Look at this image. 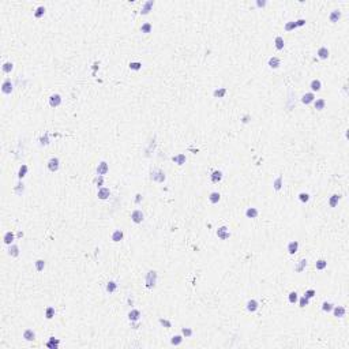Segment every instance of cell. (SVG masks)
Here are the masks:
<instances>
[{
	"instance_id": "1",
	"label": "cell",
	"mask_w": 349,
	"mask_h": 349,
	"mask_svg": "<svg viewBox=\"0 0 349 349\" xmlns=\"http://www.w3.org/2000/svg\"><path fill=\"white\" fill-rule=\"evenodd\" d=\"M146 288L147 289H153L156 286V282H157V272L154 270H150V272L146 274Z\"/></svg>"
},
{
	"instance_id": "2",
	"label": "cell",
	"mask_w": 349,
	"mask_h": 349,
	"mask_svg": "<svg viewBox=\"0 0 349 349\" xmlns=\"http://www.w3.org/2000/svg\"><path fill=\"white\" fill-rule=\"evenodd\" d=\"M59 166H60V161H59L58 157H52V158L48 161V169L51 172H58Z\"/></svg>"
},
{
	"instance_id": "3",
	"label": "cell",
	"mask_w": 349,
	"mask_h": 349,
	"mask_svg": "<svg viewBox=\"0 0 349 349\" xmlns=\"http://www.w3.org/2000/svg\"><path fill=\"white\" fill-rule=\"evenodd\" d=\"M216 233H217V236L220 237L221 240H226L231 237V232H229V229L226 228V226H220Z\"/></svg>"
},
{
	"instance_id": "4",
	"label": "cell",
	"mask_w": 349,
	"mask_h": 349,
	"mask_svg": "<svg viewBox=\"0 0 349 349\" xmlns=\"http://www.w3.org/2000/svg\"><path fill=\"white\" fill-rule=\"evenodd\" d=\"M151 179H153L154 182L162 183L165 180V173L162 172L161 169H154L153 172H151Z\"/></svg>"
},
{
	"instance_id": "5",
	"label": "cell",
	"mask_w": 349,
	"mask_h": 349,
	"mask_svg": "<svg viewBox=\"0 0 349 349\" xmlns=\"http://www.w3.org/2000/svg\"><path fill=\"white\" fill-rule=\"evenodd\" d=\"M143 213H142V210H134V212L131 213V220H132V222H135V224H140L143 221Z\"/></svg>"
},
{
	"instance_id": "6",
	"label": "cell",
	"mask_w": 349,
	"mask_h": 349,
	"mask_svg": "<svg viewBox=\"0 0 349 349\" xmlns=\"http://www.w3.org/2000/svg\"><path fill=\"white\" fill-rule=\"evenodd\" d=\"M12 90H14V85H12V82L10 79H6L3 82V85H2V91H3L4 94H11Z\"/></svg>"
},
{
	"instance_id": "7",
	"label": "cell",
	"mask_w": 349,
	"mask_h": 349,
	"mask_svg": "<svg viewBox=\"0 0 349 349\" xmlns=\"http://www.w3.org/2000/svg\"><path fill=\"white\" fill-rule=\"evenodd\" d=\"M108 170H109V166H108V164L105 161H101L98 164V166H97V175L98 176H104V175H107Z\"/></svg>"
},
{
	"instance_id": "8",
	"label": "cell",
	"mask_w": 349,
	"mask_h": 349,
	"mask_svg": "<svg viewBox=\"0 0 349 349\" xmlns=\"http://www.w3.org/2000/svg\"><path fill=\"white\" fill-rule=\"evenodd\" d=\"M60 104H61V97H60V94H52V96L49 97V105H51L52 108H58Z\"/></svg>"
},
{
	"instance_id": "9",
	"label": "cell",
	"mask_w": 349,
	"mask_h": 349,
	"mask_svg": "<svg viewBox=\"0 0 349 349\" xmlns=\"http://www.w3.org/2000/svg\"><path fill=\"white\" fill-rule=\"evenodd\" d=\"M110 195V191L109 188L107 187H101L98 190V193H97V196H98V199H102V201H105V199H108Z\"/></svg>"
},
{
	"instance_id": "10",
	"label": "cell",
	"mask_w": 349,
	"mask_h": 349,
	"mask_svg": "<svg viewBox=\"0 0 349 349\" xmlns=\"http://www.w3.org/2000/svg\"><path fill=\"white\" fill-rule=\"evenodd\" d=\"M333 312H334V316L335 318H344L345 316V308L342 307V305H335V307H333Z\"/></svg>"
},
{
	"instance_id": "11",
	"label": "cell",
	"mask_w": 349,
	"mask_h": 349,
	"mask_svg": "<svg viewBox=\"0 0 349 349\" xmlns=\"http://www.w3.org/2000/svg\"><path fill=\"white\" fill-rule=\"evenodd\" d=\"M258 307H259V303L256 301L255 299L248 300V303H247V310H248V312H255V311L258 310Z\"/></svg>"
},
{
	"instance_id": "12",
	"label": "cell",
	"mask_w": 349,
	"mask_h": 349,
	"mask_svg": "<svg viewBox=\"0 0 349 349\" xmlns=\"http://www.w3.org/2000/svg\"><path fill=\"white\" fill-rule=\"evenodd\" d=\"M316 55H318V58H319V59H322V60H326V59L329 58L330 52H329V49H327L326 47H322V48H319V49H318Z\"/></svg>"
},
{
	"instance_id": "13",
	"label": "cell",
	"mask_w": 349,
	"mask_h": 349,
	"mask_svg": "<svg viewBox=\"0 0 349 349\" xmlns=\"http://www.w3.org/2000/svg\"><path fill=\"white\" fill-rule=\"evenodd\" d=\"M314 100H315V94H314L312 91H311V93H305L304 96L301 97V102H303V104H305V105L314 102Z\"/></svg>"
},
{
	"instance_id": "14",
	"label": "cell",
	"mask_w": 349,
	"mask_h": 349,
	"mask_svg": "<svg viewBox=\"0 0 349 349\" xmlns=\"http://www.w3.org/2000/svg\"><path fill=\"white\" fill-rule=\"evenodd\" d=\"M172 161L175 162V164H177V165H183V164H186V154L180 153V154H176V156H173V157H172Z\"/></svg>"
},
{
	"instance_id": "15",
	"label": "cell",
	"mask_w": 349,
	"mask_h": 349,
	"mask_svg": "<svg viewBox=\"0 0 349 349\" xmlns=\"http://www.w3.org/2000/svg\"><path fill=\"white\" fill-rule=\"evenodd\" d=\"M3 240H4V243H6V244L11 245V244H12V242L15 240V235H14V232H11V231L6 232V233H4Z\"/></svg>"
},
{
	"instance_id": "16",
	"label": "cell",
	"mask_w": 349,
	"mask_h": 349,
	"mask_svg": "<svg viewBox=\"0 0 349 349\" xmlns=\"http://www.w3.org/2000/svg\"><path fill=\"white\" fill-rule=\"evenodd\" d=\"M139 318H140V311L139 310H131L128 312V319L131 322H137V321H139Z\"/></svg>"
},
{
	"instance_id": "17",
	"label": "cell",
	"mask_w": 349,
	"mask_h": 349,
	"mask_svg": "<svg viewBox=\"0 0 349 349\" xmlns=\"http://www.w3.org/2000/svg\"><path fill=\"white\" fill-rule=\"evenodd\" d=\"M297 250H299V242L293 240V242H291V243L288 244V252L291 254V255L296 254V252H297Z\"/></svg>"
},
{
	"instance_id": "18",
	"label": "cell",
	"mask_w": 349,
	"mask_h": 349,
	"mask_svg": "<svg viewBox=\"0 0 349 349\" xmlns=\"http://www.w3.org/2000/svg\"><path fill=\"white\" fill-rule=\"evenodd\" d=\"M23 338H25L26 341H34L36 340V333H34L31 329H26L25 331H23Z\"/></svg>"
},
{
	"instance_id": "19",
	"label": "cell",
	"mask_w": 349,
	"mask_h": 349,
	"mask_svg": "<svg viewBox=\"0 0 349 349\" xmlns=\"http://www.w3.org/2000/svg\"><path fill=\"white\" fill-rule=\"evenodd\" d=\"M210 179H212L213 183H218L222 180V172L221 170H214V172L210 175Z\"/></svg>"
},
{
	"instance_id": "20",
	"label": "cell",
	"mask_w": 349,
	"mask_h": 349,
	"mask_svg": "<svg viewBox=\"0 0 349 349\" xmlns=\"http://www.w3.org/2000/svg\"><path fill=\"white\" fill-rule=\"evenodd\" d=\"M310 87L312 91H319L322 89V82L319 79H312L310 83Z\"/></svg>"
},
{
	"instance_id": "21",
	"label": "cell",
	"mask_w": 349,
	"mask_h": 349,
	"mask_svg": "<svg viewBox=\"0 0 349 349\" xmlns=\"http://www.w3.org/2000/svg\"><path fill=\"white\" fill-rule=\"evenodd\" d=\"M259 214L258 209H255V207H248L247 210H245V216H247V218H256Z\"/></svg>"
},
{
	"instance_id": "22",
	"label": "cell",
	"mask_w": 349,
	"mask_h": 349,
	"mask_svg": "<svg viewBox=\"0 0 349 349\" xmlns=\"http://www.w3.org/2000/svg\"><path fill=\"white\" fill-rule=\"evenodd\" d=\"M123 237H124V233H123V231H120V229H116V231L112 233V240H113L115 243H117V242H120V240H123Z\"/></svg>"
},
{
	"instance_id": "23",
	"label": "cell",
	"mask_w": 349,
	"mask_h": 349,
	"mask_svg": "<svg viewBox=\"0 0 349 349\" xmlns=\"http://www.w3.org/2000/svg\"><path fill=\"white\" fill-rule=\"evenodd\" d=\"M340 199H341V195H340V194H334V195L330 196V199H329L330 207H335V206H337L338 202H340Z\"/></svg>"
},
{
	"instance_id": "24",
	"label": "cell",
	"mask_w": 349,
	"mask_h": 349,
	"mask_svg": "<svg viewBox=\"0 0 349 349\" xmlns=\"http://www.w3.org/2000/svg\"><path fill=\"white\" fill-rule=\"evenodd\" d=\"M153 6H154V2H153V0H149V2H146L145 6H143L142 10H140V14H143V15L149 14V11H150V8H151Z\"/></svg>"
},
{
	"instance_id": "25",
	"label": "cell",
	"mask_w": 349,
	"mask_h": 349,
	"mask_svg": "<svg viewBox=\"0 0 349 349\" xmlns=\"http://www.w3.org/2000/svg\"><path fill=\"white\" fill-rule=\"evenodd\" d=\"M267 64H269L270 68H278V67H280V64H281V60L274 56V58H270V59H269V63H267Z\"/></svg>"
},
{
	"instance_id": "26",
	"label": "cell",
	"mask_w": 349,
	"mask_h": 349,
	"mask_svg": "<svg viewBox=\"0 0 349 349\" xmlns=\"http://www.w3.org/2000/svg\"><path fill=\"white\" fill-rule=\"evenodd\" d=\"M226 94V89L225 87H220V89H216L214 91H213V96L216 97V98H224Z\"/></svg>"
},
{
	"instance_id": "27",
	"label": "cell",
	"mask_w": 349,
	"mask_h": 349,
	"mask_svg": "<svg viewBox=\"0 0 349 349\" xmlns=\"http://www.w3.org/2000/svg\"><path fill=\"white\" fill-rule=\"evenodd\" d=\"M341 18V12L338 11V10H334V11H331V14H330V17H329V19H330V22H333V23H335V22H338V19Z\"/></svg>"
},
{
	"instance_id": "28",
	"label": "cell",
	"mask_w": 349,
	"mask_h": 349,
	"mask_svg": "<svg viewBox=\"0 0 349 349\" xmlns=\"http://www.w3.org/2000/svg\"><path fill=\"white\" fill-rule=\"evenodd\" d=\"M314 105H315V109L322 110L324 108V105H326V101H324L323 98H316V100H314Z\"/></svg>"
},
{
	"instance_id": "29",
	"label": "cell",
	"mask_w": 349,
	"mask_h": 349,
	"mask_svg": "<svg viewBox=\"0 0 349 349\" xmlns=\"http://www.w3.org/2000/svg\"><path fill=\"white\" fill-rule=\"evenodd\" d=\"M220 199H221L220 193H212V194L209 195V201H210V203H213V205L218 203V202H220Z\"/></svg>"
},
{
	"instance_id": "30",
	"label": "cell",
	"mask_w": 349,
	"mask_h": 349,
	"mask_svg": "<svg viewBox=\"0 0 349 349\" xmlns=\"http://www.w3.org/2000/svg\"><path fill=\"white\" fill-rule=\"evenodd\" d=\"M59 344H60V341L59 340H56L55 337H51L49 338V341L47 342V346L48 348H52V349H56L59 346Z\"/></svg>"
},
{
	"instance_id": "31",
	"label": "cell",
	"mask_w": 349,
	"mask_h": 349,
	"mask_svg": "<svg viewBox=\"0 0 349 349\" xmlns=\"http://www.w3.org/2000/svg\"><path fill=\"white\" fill-rule=\"evenodd\" d=\"M274 44H275V49H278V51L284 49V38H282L281 36H277V37H275Z\"/></svg>"
},
{
	"instance_id": "32",
	"label": "cell",
	"mask_w": 349,
	"mask_h": 349,
	"mask_svg": "<svg viewBox=\"0 0 349 349\" xmlns=\"http://www.w3.org/2000/svg\"><path fill=\"white\" fill-rule=\"evenodd\" d=\"M8 254L11 256H14V258H15V256H18V255H19V247L15 245V244H11V245H10V248H8Z\"/></svg>"
},
{
	"instance_id": "33",
	"label": "cell",
	"mask_w": 349,
	"mask_h": 349,
	"mask_svg": "<svg viewBox=\"0 0 349 349\" xmlns=\"http://www.w3.org/2000/svg\"><path fill=\"white\" fill-rule=\"evenodd\" d=\"M26 173H28V165L22 164L19 168V170H18V177H19V179H23V177L26 176Z\"/></svg>"
},
{
	"instance_id": "34",
	"label": "cell",
	"mask_w": 349,
	"mask_h": 349,
	"mask_svg": "<svg viewBox=\"0 0 349 349\" xmlns=\"http://www.w3.org/2000/svg\"><path fill=\"white\" fill-rule=\"evenodd\" d=\"M315 267H316V270H324L327 267V262L324 261V259H319V261H316Z\"/></svg>"
},
{
	"instance_id": "35",
	"label": "cell",
	"mask_w": 349,
	"mask_h": 349,
	"mask_svg": "<svg viewBox=\"0 0 349 349\" xmlns=\"http://www.w3.org/2000/svg\"><path fill=\"white\" fill-rule=\"evenodd\" d=\"M116 289H117V284H116L115 281H109V282L107 284V292H109V293H113Z\"/></svg>"
},
{
	"instance_id": "36",
	"label": "cell",
	"mask_w": 349,
	"mask_h": 349,
	"mask_svg": "<svg viewBox=\"0 0 349 349\" xmlns=\"http://www.w3.org/2000/svg\"><path fill=\"white\" fill-rule=\"evenodd\" d=\"M151 29H153V26H151L150 22H145L142 26H140V31H142V33H150Z\"/></svg>"
},
{
	"instance_id": "37",
	"label": "cell",
	"mask_w": 349,
	"mask_h": 349,
	"mask_svg": "<svg viewBox=\"0 0 349 349\" xmlns=\"http://www.w3.org/2000/svg\"><path fill=\"white\" fill-rule=\"evenodd\" d=\"M273 186H274V190H275V191H280L281 187H282V176H278L277 179L274 180Z\"/></svg>"
},
{
	"instance_id": "38",
	"label": "cell",
	"mask_w": 349,
	"mask_h": 349,
	"mask_svg": "<svg viewBox=\"0 0 349 349\" xmlns=\"http://www.w3.org/2000/svg\"><path fill=\"white\" fill-rule=\"evenodd\" d=\"M53 316H55V308H53V307H47V310H45V318L52 319Z\"/></svg>"
},
{
	"instance_id": "39",
	"label": "cell",
	"mask_w": 349,
	"mask_h": 349,
	"mask_svg": "<svg viewBox=\"0 0 349 349\" xmlns=\"http://www.w3.org/2000/svg\"><path fill=\"white\" fill-rule=\"evenodd\" d=\"M182 342H183V337H182V335H173L172 340H170V344H172V345H176V346L180 345Z\"/></svg>"
},
{
	"instance_id": "40",
	"label": "cell",
	"mask_w": 349,
	"mask_h": 349,
	"mask_svg": "<svg viewBox=\"0 0 349 349\" xmlns=\"http://www.w3.org/2000/svg\"><path fill=\"white\" fill-rule=\"evenodd\" d=\"M288 300L291 304H295V303H297V300H299V296H297L296 292H291V293L288 295Z\"/></svg>"
},
{
	"instance_id": "41",
	"label": "cell",
	"mask_w": 349,
	"mask_h": 349,
	"mask_svg": "<svg viewBox=\"0 0 349 349\" xmlns=\"http://www.w3.org/2000/svg\"><path fill=\"white\" fill-rule=\"evenodd\" d=\"M128 66H130V70H134V71H139L142 68V63H139V61H131Z\"/></svg>"
},
{
	"instance_id": "42",
	"label": "cell",
	"mask_w": 349,
	"mask_h": 349,
	"mask_svg": "<svg viewBox=\"0 0 349 349\" xmlns=\"http://www.w3.org/2000/svg\"><path fill=\"white\" fill-rule=\"evenodd\" d=\"M36 270L37 272H42L45 267V261H42V259H38V261H36Z\"/></svg>"
},
{
	"instance_id": "43",
	"label": "cell",
	"mask_w": 349,
	"mask_h": 349,
	"mask_svg": "<svg viewBox=\"0 0 349 349\" xmlns=\"http://www.w3.org/2000/svg\"><path fill=\"white\" fill-rule=\"evenodd\" d=\"M12 68H14V64H12L11 61H6V63L3 64V71L7 72V74H8V72H11Z\"/></svg>"
},
{
	"instance_id": "44",
	"label": "cell",
	"mask_w": 349,
	"mask_h": 349,
	"mask_svg": "<svg viewBox=\"0 0 349 349\" xmlns=\"http://www.w3.org/2000/svg\"><path fill=\"white\" fill-rule=\"evenodd\" d=\"M333 307H334V305H333L330 301H324L323 304H322V310H323L324 312H330V311L333 310Z\"/></svg>"
},
{
	"instance_id": "45",
	"label": "cell",
	"mask_w": 349,
	"mask_h": 349,
	"mask_svg": "<svg viewBox=\"0 0 349 349\" xmlns=\"http://www.w3.org/2000/svg\"><path fill=\"white\" fill-rule=\"evenodd\" d=\"M299 201L303 202V203H307V202L310 201V195H308L307 193H300L299 194Z\"/></svg>"
},
{
	"instance_id": "46",
	"label": "cell",
	"mask_w": 349,
	"mask_h": 349,
	"mask_svg": "<svg viewBox=\"0 0 349 349\" xmlns=\"http://www.w3.org/2000/svg\"><path fill=\"white\" fill-rule=\"evenodd\" d=\"M297 301H299V305H300V307L304 308L305 305H308V303H310V299H307L305 296H303V297H300Z\"/></svg>"
},
{
	"instance_id": "47",
	"label": "cell",
	"mask_w": 349,
	"mask_h": 349,
	"mask_svg": "<svg viewBox=\"0 0 349 349\" xmlns=\"http://www.w3.org/2000/svg\"><path fill=\"white\" fill-rule=\"evenodd\" d=\"M44 14H45V7L41 6V7H38V8L36 10V12H34V17H36V18H41Z\"/></svg>"
},
{
	"instance_id": "48",
	"label": "cell",
	"mask_w": 349,
	"mask_h": 349,
	"mask_svg": "<svg viewBox=\"0 0 349 349\" xmlns=\"http://www.w3.org/2000/svg\"><path fill=\"white\" fill-rule=\"evenodd\" d=\"M182 333H183V335H184L186 338H188V337H191V335H193V330H191L190 327H183Z\"/></svg>"
},
{
	"instance_id": "49",
	"label": "cell",
	"mask_w": 349,
	"mask_h": 349,
	"mask_svg": "<svg viewBox=\"0 0 349 349\" xmlns=\"http://www.w3.org/2000/svg\"><path fill=\"white\" fill-rule=\"evenodd\" d=\"M305 266H307V261H305V259H301V261H300V263H299V266L296 267V272H299V273L303 272V269H304Z\"/></svg>"
},
{
	"instance_id": "50",
	"label": "cell",
	"mask_w": 349,
	"mask_h": 349,
	"mask_svg": "<svg viewBox=\"0 0 349 349\" xmlns=\"http://www.w3.org/2000/svg\"><path fill=\"white\" fill-rule=\"evenodd\" d=\"M296 28H297L296 22H288L285 25V30L286 31H291V30H293V29H296Z\"/></svg>"
},
{
	"instance_id": "51",
	"label": "cell",
	"mask_w": 349,
	"mask_h": 349,
	"mask_svg": "<svg viewBox=\"0 0 349 349\" xmlns=\"http://www.w3.org/2000/svg\"><path fill=\"white\" fill-rule=\"evenodd\" d=\"M160 323H161L164 327H166V329H170V327H172V323H170V322L168 321V319L161 318V319H160Z\"/></svg>"
},
{
	"instance_id": "52",
	"label": "cell",
	"mask_w": 349,
	"mask_h": 349,
	"mask_svg": "<svg viewBox=\"0 0 349 349\" xmlns=\"http://www.w3.org/2000/svg\"><path fill=\"white\" fill-rule=\"evenodd\" d=\"M316 295V292L314 291V289H308V291H305V293H304V296L307 297V299H312L314 296Z\"/></svg>"
},
{
	"instance_id": "53",
	"label": "cell",
	"mask_w": 349,
	"mask_h": 349,
	"mask_svg": "<svg viewBox=\"0 0 349 349\" xmlns=\"http://www.w3.org/2000/svg\"><path fill=\"white\" fill-rule=\"evenodd\" d=\"M96 183H97V187H100V188H101L102 183H104V176H98V177H97Z\"/></svg>"
},
{
	"instance_id": "54",
	"label": "cell",
	"mask_w": 349,
	"mask_h": 349,
	"mask_svg": "<svg viewBox=\"0 0 349 349\" xmlns=\"http://www.w3.org/2000/svg\"><path fill=\"white\" fill-rule=\"evenodd\" d=\"M15 193H17V194H22L23 193V184H22V183L18 184V187L15 188Z\"/></svg>"
},
{
	"instance_id": "55",
	"label": "cell",
	"mask_w": 349,
	"mask_h": 349,
	"mask_svg": "<svg viewBox=\"0 0 349 349\" xmlns=\"http://www.w3.org/2000/svg\"><path fill=\"white\" fill-rule=\"evenodd\" d=\"M296 25H297V28H299V26H304V25H305V19H299V21H296Z\"/></svg>"
},
{
	"instance_id": "56",
	"label": "cell",
	"mask_w": 349,
	"mask_h": 349,
	"mask_svg": "<svg viewBox=\"0 0 349 349\" xmlns=\"http://www.w3.org/2000/svg\"><path fill=\"white\" fill-rule=\"evenodd\" d=\"M137 198H135V203H140V201H142V195L140 194H137Z\"/></svg>"
},
{
	"instance_id": "57",
	"label": "cell",
	"mask_w": 349,
	"mask_h": 349,
	"mask_svg": "<svg viewBox=\"0 0 349 349\" xmlns=\"http://www.w3.org/2000/svg\"><path fill=\"white\" fill-rule=\"evenodd\" d=\"M265 4H266V2H261V0H258V2H256V6H258V7H263Z\"/></svg>"
},
{
	"instance_id": "58",
	"label": "cell",
	"mask_w": 349,
	"mask_h": 349,
	"mask_svg": "<svg viewBox=\"0 0 349 349\" xmlns=\"http://www.w3.org/2000/svg\"><path fill=\"white\" fill-rule=\"evenodd\" d=\"M41 143H45V145H47V143H48V138H47V137H45V138H41Z\"/></svg>"
},
{
	"instance_id": "59",
	"label": "cell",
	"mask_w": 349,
	"mask_h": 349,
	"mask_svg": "<svg viewBox=\"0 0 349 349\" xmlns=\"http://www.w3.org/2000/svg\"><path fill=\"white\" fill-rule=\"evenodd\" d=\"M247 121H248V116H245V117L243 119V123H247Z\"/></svg>"
}]
</instances>
